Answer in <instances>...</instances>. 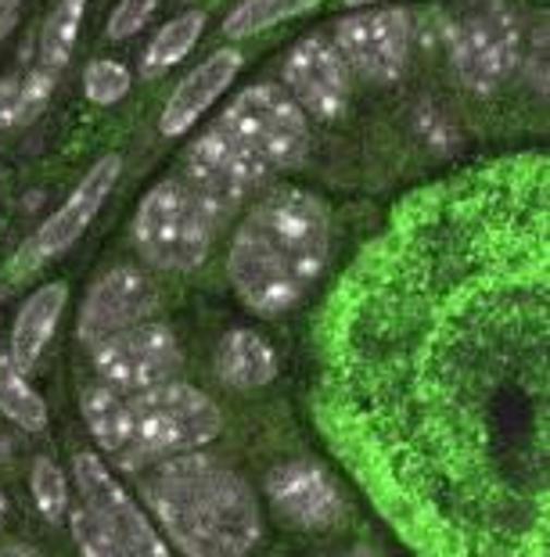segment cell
I'll use <instances>...</instances> for the list:
<instances>
[{
    "mask_svg": "<svg viewBox=\"0 0 550 557\" xmlns=\"http://www.w3.org/2000/svg\"><path fill=\"white\" fill-rule=\"evenodd\" d=\"M328 256V206L298 187H281L262 198L237 227L227 274L248 310L281 317L306 299V292L325 274Z\"/></svg>",
    "mask_w": 550,
    "mask_h": 557,
    "instance_id": "6da1fadb",
    "label": "cell"
},
{
    "mask_svg": "<svg viewBox=\"0 0 550 557\" xmlns=\"http://www.w3.org/2000/svg\"><path fill=\"white\" fill-rule=\"evenodd\" d=\"M140 493L181 557H248L262 540L256 490L201 449L148 465Z\"/></svg>",
    "mask_w": 550,
    "mask_h": 557,
    "instance_id": "7a4b0ae2",
    "label": "cell"
},
{
    "mask_svg": "<svg viewBox=\"0 0 550 557\" xmlns=\"http://www.w3.org/2000/svg\"><path fill=\"white\" fill-rule=\"evenodd\" d=\"M223 432V413L201 388L166 382L130 396V443L119 468L145 471L166 457L195 454Z\"/></svg>",
    "mask_w": 550,
    "mask_h": 557,
    "instance_id": "3957f363",
    "label": "cell"
},
{
    "mask_svg": "<svg viewBox=\"0 0 550 557\" xmlns=\"http://www.w3.org/2000/svg\"><path fill=\"white\" fill-rule=\"evenodd\" d=\"M450 65L472 94H497L525 62V29L504 0H472L447 29Z\"/></svg>",
    "mask_w": 550,
    "mask_h": 557,
    "instance_id": "277c9868",
    "label": "cell"
},
{
    "mask_svg": "<svg viewBox=\"0 0 550 557\" xmlns=\"http://www.w3.org/2000/svg\"><path fill=\"white\" fill-rule=\"evenodd\" d=\"M212 126H217L267 181L273 173L295 165L306 156V145H309V120L303 115V109H298L281 87H270V83H259V87H248L237 94Z\"/></svg>",
    "mask_w": 550,
    "mask_h": 557,
    "instance_id": "5b68a950",
    "label": "cell"
},
{
    "mask_svg": "<svg viewBox=\"0 0 550 557\" xmlns=\"http://www.w3.org/2000/svg\"><path fill=\"white\" fill-rule=\"evenodd\" d=\"M217 227V216L187 191L184 181H159L140 198L134 216V242L151 267L184 274V270H198L209 259Z\"/></svg>",
    "mask_w": 550,
    "mask_h": 557,
    "instance_id": "8992f818",
    "label": "cell"
},
{
    "mask_svg": "<svg viewBox=\"0 0 550 557\" xmlns=\"http://www.w3.org/2000/svg\"><path fill=\"white\" fill-rule=\"evenodd\" d=\"M94 367H98L105 385L137 396L166 382H176L184 371V352L170 327L159 320H145V324L101 342L94 349Z\"/></svg>",
    "mask_w": 550,
    "mask_h": 557,
    "instance_id": "52a82bcc",
    "label": "cell"
},
{
    "mask_svg": "<svg viewBox=\"0 0 550 557\" xmlns=\"http://www.w3.org/2000/svg\"><path fill=\"white\" fill-rule=\"evenodd\" d=\"M334 51L350 73L367 83H396L414 47L411 15L403 8H367L334 26Z\"/></svg>",
    "mask_w": 550,
    "mask_h": 557,
    "instance_id": "ba28073f",
    "label": "cell"
},
{
    "mask_svg": "<svg viewBox=\"0 0 550 557\" xmlns=\"http://www.w3.org/2000/svg\"><path fill=\"white\" fill-rule=\"evenodd\" d=\"M181 181L187 184V191L217 216V223H223L267 184V176H262L217 126H209L206 134L187 148Z\"/></svg>",
    "mask_w": 550,
    "mask_h": 557,
    "instance_id": "9c48e42d",
    "label": "cell"
},
{
    "mask_svg": "<svg viewBox=\"0 0 550 557\" xmlns=\"http://www.w3.org/2000/svg\"><path fill=\"white\" fill-rule=\"evenodd\" d=\"M73 482L83 496V507H90L101 518V525L112 532L115 543L130 557H176L162 532L151 525V518L140 511V504L112 479V471L101 457L76 454Z\"/></svg>",
    "mask_w": 550,
    "mask_h": 557,
    "instance_id": "30bf717a",
    "label": "cell"
},
{
    "mask_svg": "<svg viewBox=\"0 0 550 557\" xmlns=\"http://www.w3.org/2000/svg\"><path fill=\"white\" fill-rule=\"evenodd\" d=\"M262 490L273 515L298 532H328L345 521L342 485L317 460H281L267 471Z\"/></svg>",
    "mask_w": 550,
    "mask_h": 557,
    "instance_id": "8fae6325",
    "label": "cell"
},
{
    "mask_svg": "<svg viewBox=\"0 0 550 557\" xmlns=\"http://www.w3.org/2000/svg\"><path fill=\"white\" fill-rule=\"evenodd\" d=\"M119 173H123V156H115V151L94 162L90 170L83 173V181L69 191V198L40 223V231L33 234L29 245L19 252L15 274H29V270L44 267L47 259L69 252V248L87 234L94 216L101 212L105 198L112 195V187L119 181Z\"/></svg>",
    "mask_w": 550,
    "mask_h": 557,
    "instance_id": "7c38bea8",
    "label": "cell"
},
{
    "mask_svg": "<svg viewBox=\"0 0 550 557\" xmlns=\"http://www.w3.org/2000/svg\"><path fill=\"white\" fill-rule=\"evenodd\" d=\"M159 313V288L137 267H112L90 284L80 306V342L90 352L119 331L145 324Z\"/></svg>",
    "mask_w": 550,
    "mask_h": 557,
    "instance_id": "4fadbf2b",
    "label": "cell"
},
{
    "mask_svg": "<svg viewBox=\"0 0 550 557\" xmlns=\"http://www.w3.org/2000/svg\"><path fill=\"white\" fill-rule=\"evenodd\" d=\"M284 94L306 120L331 123L350 104V69L325 37H303L284 58Z\"/></svg>",
    "mask_w": 550,
    "mask_h": 557,
    "instance_id": "5bb4252c",
    "label": "cell"
},
{
    "mask_svg": "<svg viewBox=\"0 0 550 557\" xmlns=\"http://www.w3.org/2000/svg\"><path fill=\"white\" fill-rule=\"evenodd\" d=\"M237 73H242V51H234V47L209 54L206 62L191 69V73L173 87L170 101H166L162 120H159L162 134L166 137H184L187 129L223 98Z\"/></svg>",
    "mask_w": 550,
    "mask_h": 557,
    "instance_id": "9a60e30c",
    "label": "cell"
},
{
    "mask_svg": "<svg viewBox=\"0 0 550 557\" xmlns=\"http://www.w3.org/2000/svg\"><path fill=\"white\" fill-rule=\"evenodd\" d=\"M65 302H69V284L65 281H54V284H44L22 302V310L15 317V327H11V349L8 357L15 360L22 371H33L40 360L47 346H51L54 331H58V320L65 313Z\"/></svg>",
    "mask_w": 550,
    "mask_h": 557,
    "instance_id": "2e32d148",
    "label": "cell"
},
{
    "mask_svg": "<svg viewBox=\"0 0 550 557\" xmlns=\"http://www.w3.org/2000/svg\"><path fill=\"white\" fill-rule=\"evenodd\" d=\"M281 363L278 352L267 338L253 327H234L220 338L217 349V374L223 385L237 388V393H253V388L270 385L278 377Z\"/></svg>",
    "mask_w": 550,
    "mask_h": 557,
    "instance_id": "e0dca14e",
    "label": "cell"
},
{
    "mask_svg": "<svg viewBox=\"0 0 550 557\" xmlns=\"http://www.w3.org/2000/svg\"><path fill=\"white\" fill-rule=\"evenodd\" d=\"M80 410L101 454H109L119 465L130 443V396L105 382H94L80 393Z\"/></svg>",
    "mask_w": 550,
    "mask_h": 557,
    "instance_id": "ac0fdd59",
    "label": "cell"
},
{
    "mask_svg": "<svg viewBox=\"0 0 550 557\" xmlns=\"http://www.w3.org/2000/svg\"><path fill=\"white\" fill-rule=\"evenodd\" d=\"M58 76L62 73L37 62L0 79V129H15L37 120L47 109V101H51Z\"/></svg>",
    "mask_w": 550,
    "mask_h": 557,
    "instance_id": "d6986e66",
    "label": "cell"
},
{
    "mask_svg": "<svg viewBox=\"0 0 550 557\" xmlns=\"http://www.w3.org/2000/svg\"><path fill=\"white\" fill-rule=\"evenodd\" d=\"M0 413L22 432H47V403L8 352H0Z\"/></svg>",
    "mask_w": 550,
    "mask_h": 557,
    "instance_id": "ffe728a7",
    "label": "cell"
},
{
    "mask_svg": "<svg viewBox=\"0 0 550 557\" xmlns=\"http://www.w3.org/2000/svg\"><path fill=\"white\" fill-rule=\"evenodd\" d=\"M201 29H206V11H198V8H191L184 15L166 22L145 51V76H159L166 69H173L176 62H184V58L195 51Z\"/></svg>",
    "mask_w": 550,
    "mask_h": 557,
    "instance_id": "44dd1931",
    "label": "cell"
},
{
    "mask_svg": "<svg viewBox=\"0 0 550 557\" xmlns=\"http://www.w3.org/2000/svg\"><path fill=\"white\" fill-rule=\"evenodd\" d=\"M83 11H87V0H54L40 29V65L54 69V73H62L69 65L83 29Z\"/></svg>",
    "mask_w": 550,
    "mask_h": 557,
    "instance_id": "7402d4cb",
    "label": "cell"
},
{
    "mask_svg": "<svg viewBox=\"0 0 550 557\" xmlns=\"http://www.w3.org/2000/svg\"><path fill=\"white\" fill-rule=\"evenodd\" d=\"M325 0H242L231 15L223 22V33L231 40H245V37H256L262 29H273L281 22L306 15V11L320 8Z\"/></svg>",
    "mask_w": 550,
    "mask_h": 557,
    "instance_id": "603a6c76",
    "label": "cell"
},
{
    "mask_svg": "<svg viewBox=\"0 0 550 557\" xmlns=\"http://www.w3.org/2000/svg\"><path fill=\"white\" fill-rule=\"evenodd\" d=\"M29 490H33V500H37L40 515L47 521H65V515H69V479H65V471L58 468V460H51V457L33 460Z\"/></svg>",
    "mask_w": 550,
    "mask_h": 557,
    "instance_id": "cb8c5ba5",
    "label": "cell"
},
{
    "mask_svg": "<svg viewBox=\"0 0 550 557\" xmlns=\"http://www.w3.org/2000/svg\"><path fill=\"white\" fill-rule=\"evenodd\" d=\"M130 87H134L130 69L123 62H112V58H98V62H90L87 73H83V94H87V101L101 104V109L123 101Z\"/></svg>",
    "mask_w": 550,
    "mask_h": 557,
    "instance_id": "d4e9b609",
    "label": "cell"
},
{
    "mask_svg": "<svg viewBox=\"0 0 550 557\" xmlns=\"http://www.w3.org/2000/svg\"><path fill=\"white\" fill-rule=\"evenodd\" d=\"M69 529H73V540L83 557H130L123 547L115 543V536L101 525V518L90 511V507H69Z\"/></svg>",
    "mask_w": 550,
    "mask_h": 557,
    "instance_id": "484cf974",
    "label": "cell"
},
{
    "mask_svg": "<svg viewBox=\"0 0 550 557\" xmlns=\"http://www.w3.org/2000/svg\"><path fill=\"white\" fill-rule=\"evenodd\" d=\"M159 0H119L115 11L109 15V26H105V37L109 40H130L134 33H140L151 22Z\"/></svg>",
    "mask_w": 550,
    "mask_h": 557,
    "instance_id": "4316f807",
    "label": "cell"
},
{
    "mask_svg": "<svg viewBox=\"0 0 550 557\" xmlns=\"http://www.w3.org/2000/svg\"><path fill=\"white\" fill-rule=\"evenodd\" d=\"M19 8L22 0H0V40L19 26Z\"/></svg>",
    "mask_w": 550,
    "mask_h": 557,
    "instance_id": "83f0119b",
    "label": "cell"
},
{
    "mask_svg": "<svg viewBox=\"0 0 550 557\" xmlns=\"http://www.w3.org/2000/svg\"><path fill=\"white\" fill-rule=\"evenodd\" d=\"M0 557H44V554L26 547V543H8V547H0Z\"/></svg>",
    "mask_w": 550,
    "mask_h": 557,
    "instance_id": "f1b7e54d",
    "label": "cell"
},
{
    "mask_svg": "<svg viewBox=\"0 0 550 557\" xmlns=\"http://www.w3.org/2000/svg\"><path fill=\"white\" fill-rule=\"evenodd\" d=\"M11 457V438L0 432V465H4V460Z\"/></svg>",
    "mask_w": 550,
    "mask_h": 557,
    "instance_id": "f546056e",
    "label": "cell"
},
{
    "mask_svg": "<svg viewBox=\"0 0 550 557\" xmlns=\"http://www.w3.org/2000/svg\"><path fill=\"white\" fill-rule=\"evenodd\" d=\"M342 4H350V8H370V4H386V0H342Z\"/></svg>",
    "mask_w": 550,
    "mask_h": 557,
    "instance_id": "4dcf8cb0",
    "label": "cell"
},
{
    "mask_svg": "<svg viewBox=\"0 0 550 557\" xmlns=\"http://www.w3.org/2000/svg\"><path fill=\"white\" fill-rule=\"evenodd\" d=\"M8 511H11V507H8V496H4V490H0V525L8 521Z\"/></svg>",
    "mask_w": 550,
    "mask_h": 557,
    "instance_id": "1f68e13d",
    "label": "cell"
},
{
    "mask_svg": "<svg viewBox=\"0 0 550 557\" xmlns=\"http://www.w3.org/2000/svg\"><path fill=\"white\" fill-rule=\"evenodd\" d=\"M334 557H378V554H370L367 547H356V550H350V554H334Z\"/></svg>",
    "mask_w": 550,
    "mask_h": 557,
    "instance_id": "d6a6232c",
    "label": "cell"
}]
</instances>
